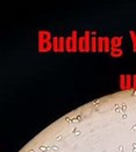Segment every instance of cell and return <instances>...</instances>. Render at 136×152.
Wrapping results in <instances>:
<instances>
[{
  "instance_id": "cell-1",
  "label": "cell",
  "mask_w": 136,
  "mask_h": 152,
  "mask_svg": "<svg viewBox=\"0 0 136 152\" xmlns=\"http://www.w3.org/2000/svg\"><path fill=\"white\" fill-rule=\"evenodd\" d=\"M52 49V42L51 41H44V42H38V50L41 53H47Z\"/></svg>"
},
{
  "instance_id": "cell-2",
  "label": "cell",
  "mask_w": 136,
  "mask_h": 152,
  "mask_svg": "<svg viewBox=\"0 0 136 152\" xmlns=\"http://www.w3.org/2000/svg\"><path fill=\"white\" fill-rule=\"evenodd\" d=\"M51 41V34L48 31H40L38 32V42Z\"/></svg>"
},
{
  "instance_id": "cell-3",
  "label": "cell",
  "mask_w": 136,
  "mask_h": 152,
  "mask_svg": "<svg viewBox=\"0 0 136 152\" xmlns=\"http://www.w3.org/2000/svg\"><path fill=\"white\" fill-rule=\"evenodd\" d=\"M84 52H89V50H91V39H90V32L89 31H86L85 33H84Z\"/></svg>"
},
{
  "instance_id": "cell-4",
  "label": "cell",
  "mask_w": 136,
  "mask_h": 152,
  "mask_svg": "<svg viewBox=\"0 0 136 152\" xmlns=\"http://www.w3.org/2000/svg\"><path fill=\"white\" fill-rule=\"evenodd\" d=\"M122 45V36H113L111 39V48H120Z\"/></svg>"
},
{
  "instance_id": "cell-5",
  "label": "cell",
  "mask_w": 136,
  "mask_h": 152,
  "mask_svg": "<svg viewBox=\"0 0 136 152\" xmlns=\"http://www.w3.org/2000/svg\"><path fill=\"white\" fill-rule=\"evenodd\" d=\"M109 54H111L113 57H120V56L123 54V52H122L121 48H111Z\"/></svg>"
},
{
  "instance_id": "cell-6",
  "label": "cell",
  "mask_w": 136,
  "mask_h": 152,
  "mask_svg": "<svg viewBox=\"0 0 136 152\" xmlns=\"http://www.w3.org/2000/svg\"><path fill=\"white\" fill-rule=\"evenodd\" d=\"M65 50H66V52H72V41H71V36L65 38Z\"/></svg>"
},
{
  "instance_id": "cell-7",
  "label": "cell",
  "mask_w": 136,
  "mask_h": 152,
  "mask_svg": "<svg viewBox=\"0 0 136 152\" xmlns=\"http://www.w3.org/2000/svg\"><path fill=\"white\" fill-rule=\"evenodd\" d=\"M111 50V39L107 36H104V52Z\"/></svg>"
},
{
  "instance_id": "cell-8",
  "label": "cell",
  "mask_w": 136,
  "mask_h": 152,
  "mask_svg": "<svg viewBox=\"0 0 136 152\" xmlns=\"http://www.w3.org/2000/svg\"><path fill=\"white\" fill-rule=\"evenodd\" d=\"M97 49L99 52H104V36H99L97 40Z\"/></svg>"
},
{
  "instance_id": "cell-9",
  "label": "cell",
  "mask_w": 136,
  "mask_h": 152,
  "mask_svg": "<svg viewBox=\"0 0 136 152\" xmlns=\"http://www.w3.org/2000/svg\"><path fill=\"white\" fill-rule=\"evenodd\" d=\"M58 48H59V52H64L65 50V38L60 36L58 39Z\"/></svg>"
},
{
  "instance_id": "cell-10",
  "label": "cell",
  "mask_w": 136,
  "mask_h": 152,
  "mask_svg": "<svg viewBox=\"0 0 136 152\" xmlns=\"http://www.w3.org/2000/svg\"><path fill=\"white\" fill-rule=\"evenodd\" d=\"M129 34H130V38H131V41H133V50L136 53V32L130 31Z\"/></svg>"
},
{
  "instance_id": "cell-11",
  "label": "cell",
  "mask_w": 136,
  "mask_h": 152,
  "mask_svg": "<svg viewBox=\"0 0 136 152\" xmlns=\"http://www.w3.org/2000/svg\"><path fill=\"white\" fill-rule=\"evenodd\" d=\"M97 38H95V35H94V33H93V36L91 38V52H95L97 50Z\"/></svg>"
},
{
  "instance_id": "cell-12",
  "label": "cell",
  "mask_w": 136,
  "mask_h": 152,
  "mask_svg": "<svg viewBox=\"0 0 136 152\" xmlns=\"http://www.w3.org/2000/svg\"><path fill=\"white\" fill-rule=\"evenodd\" d=\"M131 81H133V76L126 75V89H131Z\"/></svg>"
},
{
  "instance_id": "cell-13",
  "label": "cell",
  "mask_w": 136,
  "mask_h": 152,
  "mask_svg": "<svg viewBox=\"0 0 136 152\" xmlns=\"http://www.w3.org/2000/svg\"><path fill=\"white\" fill-rule=\"evenodd\" d=\"M119 83H120L121 90H126V75H121V76H120V81H119Z\"/></svg>"
},
{
  "instance_id": "cell-14",
  "label": "cell",
  "mask_w": 136,
  "mask_h": 152,
  "mask_svg": "<svg viewBox=\"0 0 136 152\" xmlns=\"http://www.w3.org/2000/svg\"><path fill=\"white\" fill-rule=\"evenodd\" d=\"M58 39H59V38H57V36H54V38H52V49H54L55 52H59V48H58Z\"/></svg>"
},
{
  "instance_id": "cell-15",
  "label": "cell",
  "mask_w": 136,
  "mask_h": 152,
  "mask_svg": "<svg viewBox=\"0 0 136 152\" xmlns=\"http://www.w3.org/2000/svg\"><path fill=\"white\" fill-rule=\"evenodd\" d=\"M78 49L80 52H84V36H80L78 39Z\"/></svg>"
},
{
  "instance_id": "cell-16",
  "label": "cell",
  "mask_w": 136,
  "mask_h": 152,
  "mask_svg": "<svg viewBox=\"0 0 136 152\" xmlns=\"http://www.w3.org/2000/svg\"><path fill=\"white\" fill-rule=\"evenodd\" d=\"M131 88L136 89V75H133V81H131Z\"/></svg>"
}]
</instances>
